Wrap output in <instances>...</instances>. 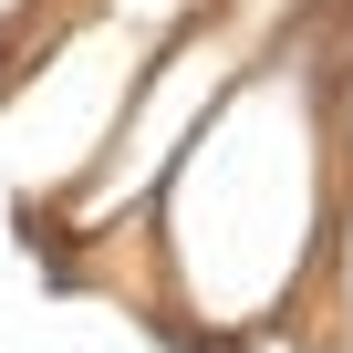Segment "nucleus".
<instances>
[{
	"label": "nucleus",
	"mask_w": 353,
	"mask_h": 353,
	"mask_svg": "<svg viewBox=\"0 0 353 353\" xmlns=\"http://www.w3.org/2000/svg\"><path fill=\"white\" fill-rule=\"evenodd\" d=\"M322 32H332V0H301L291 32L219 104V125L176 156L145 229L104 250V260H135L125 301L198 353L301 332V312H312L332 208H343V156H332V114H322ZM104 260H83V270H104Z\"/></svg>",
	"instance_id": "nucleus-1"
},
{
	"label": "nucleus",
	"mask_w": 353,
	"mask_h": 353,
	"mask_svg": "<svg viewBox=\"0 0 353 353\" xmlns=\"http://www.w3.org/2000/svg\"><path fill=\"white\" fill-rule=\"evenodd\" d=\"M291 11H301V0H219V11H198L176 42H156L145 73H135V94H125V114H114V135H104V156L32 219V239L63 270H83L114 239H135L145 208H156V188L176 176V156L219 125V104L250 83V63L291 32Z\"/></svg>",
	"instance_id": "nucleus-2"
},
{
	"label": "nucleus",
	"mask_w": 353,
	"mask_h": 353,
	"mask_svg": "<svg viewBox=\"0 0 353 353\" xmlns=\"http://www.w3.org/2000/svg\"><path fill=\"white\" fill-rule=\"evenodd\" d=\"M301 332H312L322 353H353V188H343V208H332V250H322V281H312Z\"/></svg>",
	"instance_id": "nucleus-3"
},
{
	"label": "nucleus",
	"mask_w": 353,
	"mask_h": 353,
	"mask_svg": "<svg viewBox=\"0 0 353 353\" xmlns=\"http://www.w3.org/2000/svg\"><path fill=\"white\" fill-rule=\"evenodd\" d=\"M322 114H332V156L353 188V0H332V32H322Z\"/></svg>",
	"instance_id": "nucleus-4"
}]
</instances>
